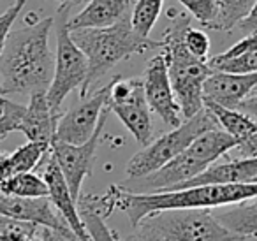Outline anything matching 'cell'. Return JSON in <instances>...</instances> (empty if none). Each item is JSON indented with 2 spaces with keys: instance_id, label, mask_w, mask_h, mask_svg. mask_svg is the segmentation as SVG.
Returning a JSON list of instances; mask_svg holds the SVG:
<instances>
[{
  "instance_id": "1",
  "label": "cell",
  "mask_w": 257,
  "mask_h": 241,
  "mask_svg": "<svg viewBox=\"0 0 257 241\" xmlns=\"http://www.w3.org/2000/svg\"><path fill=\"white\" fill-rule=\"evenodd\" d=\"M257 199V183H232V185H197L152 194H134L121 185H113L104 195L79 197L78 204L95 209L100 216H109L114 209H121L136 227L145 218L169 209H211L217 206H234L239 202Z\"/></svg>"
},
{
  "instance_id": "3",
  "label": "cell",
  "mask_w": 257,
  "mask_h": 241,
  "mask_svg": "<svg viewBox=\"0 0 257 241\" xmlns=\"http://www.w3.org/2000/svg\"><path fill=\"white\" fill-rule=\"evenodd\" d=\"M76 46L85 53L88 62V74L83 88L79 90L81 99L92 92L93 85L106 76L116 64L125 58L140 55L150 50H162V39H143L134 32L131 25V15L106 29H83L71 32Z\"/></svg>"
},
{
  "instance_id": "34",
  "label": "cell",
  "mask_w": 257,
  "mask_h": 241,
  "mask_svg": "<svg viewBox=\"0 0 257 241\" xmlns=\"http://www.w3.org/2000/svg\"><path fill=\"white\" fill-rule=\"evenodd\" d=\"M238 29L241 30V32L248 34V36L253 32H257V0H255V4L252 6L248 15L238 23Z\"/></svg>"
},
{
  "instance_id": "18",
  "label": "cell",
  "mask_w": 257,
  "mask_h": 241,
  "mask_svg": "<svg viewBox=\"0 0 257 241\" xmlns=\"http://www.w3.org/2000/svg\"><path fill=\"white\" fill-rule=\"evenodd\" d=\"M232 183H257V157L255 159H238L225 164H213L194 180L185 181L180 188L197 187V185H232Z\"/></svg>"
},
{
  "instance_id": "7",
  "label": "cell",
  "mask_w": 257,
  "mask_h": 241,
  "mask_svg": "<svg viewBox=\"0 0 257 241\" xmlns=\"http://www.w3.org/2000/svg\"><path fill=\"white\" fill-rule=\"evenodd\" d=\"M69 9L60 6L58 16L60 22L57 25V53H55L53 78L50 88L46 90V99L55 114H62L60 107L67 95L74 90H81L88 74V62L86 57L72 41L69 30Z\"/></svg>"
},
{
  "instance_id": "21",
  "label": "cell",
  "mask_w": 257,
  "mask_h": 241,
  "mask_svg": "<svg viewBox=\"0 0 257 241\" xmlns=\"http://www.w3.org/2000/svg\"><path fill=\"white\" fill-rule=\"evenodd\" d=\"M218 222L243 241L257 237V199L234 204V208L215 215Z\"/></svg>"
},
{
  "instance_id": "26",
  "label": "cell",
  "mask_w": 257,
  "mask_h": 241,
  "mask_svg": "<svg viewBox=\"0 0 257 241\" xmlns=\"http://www.w3.org/2000/svg\"><path fill=\"white\" fill-rule=\"evenodd\" d=\"M79 216H81L83 223H85V229L88 232L90 239L92 241H120L116 237V234L107 227L106 218L100 216L95 209L88 208L85 204H78Z\"/></svg>"
},
{
  "instance_id": "14",
  "label": "cell",
  "mask_w": 257,
  "mask_h": 241,
  "mask_svg": "<svg viewBox=\"0 0 257 241\" xmlns=\"http://www.w3.org/2000/svg\"><path fill=\"white\" fill-rule=\"evenodd\" d=\"M43 162H46L43 178L48 185V197H50L51 204L55 206L58 215L65 220L69 229L76 234V237H78L79 241H92L88 236V232H86L81 216H79L78 201L72 197L71 190H69L67 183H65L64 176H62L60 169H58L57 162H55V159L51 157L50 152H48V155L44 157Z\"/></svg>"
},
{
  "instance_id": "8",
  "label": "cell",
  "mask_w": 257,
  "mask_h": 241,
  "mask_svg": "<svg viewBox=\"0 0 257 241\" xmlns=\"http://www.w3.org/2000/svg\"><path fill=\"white\" fill-rule=\"evenodd\" d=\"M107 109L114 113L140 145L148 146L154 134L150 107L145 99L143 79L114 78L107 83Z\"/></svg>"
},
{
  "instance_id": "13",
  "label": "cell",
  "mask_w": 257,
  "mask_h": 241,
  "mask_svg": "<svg viewBox=\"0 0 257 241\" xmlns=\"http://www.w3.org/2000/svg\"><path fill=\"white\" fill-rule=\"evenodd\" d=\"M0 216L50 227L60 232H72L51 204L50 197H18L0 192Z\"/></svg>"
},
{
  "instance_id": "17",
  "label": "cell",
  "mask_w": 257,
  "mask_h": 241,
  "mask_svg": "<svg viewBox=\"0 0 257 241\" xmlns=\"http://www.w3.org/2000/svg\"><path fill=\"white\" fill-rule=\"evenodd\" d=\"M133 0H88L76 16L69 20L71 32L83 29H106L131 15Z\"/></svg>"
},
{
  "instance_id": "4",
  "label": "cell",
  "mask_w": 257,
  "mask_h": 241,
  "mask_svg": "<svg viewBox=\"0 0 257 241\" xmlns=\"http://www.w3.org/2000/svg\"><path fill=\"white\" fill-rule=\"evenodd\" d=\"M189 27V18L180 15L162 37V51L168 62L169 81L185 120L204 109V83L213 72L208 60H199L187 51L183 36Z\"/></svg>"
},
{
  "instance_id": "15",
  "label": "cell",
  "mask_w": 257,
  "mask_h": 241,
  "mask_svg": "<svg viewBox=\"0 0 257 241\" xmlns=\"http://www.w3.org/2000/svg\"><path fill=\"white\" fill-rule=\"evenodd\" d=\"M257 88V72L229 74L213 71L204 83V100L215 102L227 109H236Z\"/></svg>"
},
{
  "instance_id": "25",
  "label": "cell",
  "mask_w": 257,
  "mask_h": 241,
  "mask_svg": "<svg viewBox=\"0 0 257 241\" xmlns=\"http://www.w3.org/2000/svg\"><path fill=\"white\" fill-rule=\"evenodd\" d=\"M208 64L211 71L229 72V74H250V72H257V51H246L231 58L213 57L211 60H208Z\"/></svg>"
},
{
  "instance_id": "28",
  "label": "cell",
  "mask_w": 257,
  "mask_h": 241,
  "mask_svg": "<svg viewBox=\"0 0 257 241\" xmlns=\"http://www.w3.org/2000/svg\"><path fill=\"white\" fill-rule=\"evenodd\" d=\"M180 4L197 20L203 27L211 29L218 15L217 0H178Z\"/></svg>"
},
{
  "instance_id": "11",
  "label": "cell",
  "mask_w": 257,
  "mask_h": 241,
  "mask_svg": "<svg viewBox=\"0 0 257 241\" xmlns=\"http://www.w3.org/2000/svg\"><path fill=\"white\" fill-rule=\"evenodd\" d=\"M107 109V85L99 92L86 95L81 104L71 107L67 113L60 114L57 122L53 141L65 145H83L100 125L104 113Z\"/></svg>"
},
{
  "instance_id": "35",
  "label": "cell",
  "mask_w": 257,
  "mask_h": 241,
  "mask_svg": "<svg viewBox=\"0 0 257 241\" xmlns=\"http://www.w3.org/2000/svg\"><path fill=\"white\" fill-rule=\"evenodd\" d=\"M236 150L241 153V159H255L257 157V132L250 136L246 141H243L241 145H238Z\"/></svg>"
},
{
  "instance_id": "29",
  "label": "cell",
  "mask_w": 257,
  "mask_h": 241,
  "mask_svg": "<svg viewBox=\"0 0 257 241\" xmlns=\"http://www.w3.org/2000/svg\"><path fill=\"white\" fill-rule=\"evenodd\" d=\"M183 44H185L187 51L199 60H208L210 57V37L206 36L204 30L189 27L183 36Z\"/></svg>"
},
{
  "instance_id": "22",
  "label": "cell",
  "mask_w": 257,
  "mask_h": 241,
  "mask_svg": "<svg viewBox=\"0 0 257 241\" xmlns=\"http://www.w3.org/2000/svg\"><path fill=\"white\" fill-rule=\"evenodd\" d=\"M0 192L18 197H48V185L36 173H20L0 183Z\"/></svg>"
},
{
  "instance_id": "33",
  "label": "cell",
  "mask_w": 257,
  "mask_h": 241,
  "mask_svg": "<svg viewBox=\"0 0 257 241\" xmlns=\"http://www.w3.org/2000/svg\"><path fill=\"white\" fill-rule=\"evenodd\" d=\"M236 109L241 111V113H245L246 116H250L252 120L257 122V88L253 90V92L250 93L245 100H241Z\"/></svg>"
},
{
  "instance_id": "23",
  "label": "cell",
  "mask_w": 257,
  "mask_h": 241,
  "mask_svg": "<svg viewBox=\"0 0 257 241\" xmlns=\"http://www.w3.org/2000/svg\"><path fill=\"white\" fill-rule=\"evenodd\" d=\"M218 15L211 25V30L229 32L250 13L255 0H217Z\"/></svg>"
},
{
  "instance_id": "16",
  "label": "cell",
  "mask_w": 257,
  "mask_h": 241,
  "mask_svg": "<svg viewBox=\"0 0 257 241\" xmlns=\"http://www.w3.org/2000/svg\"><path fill=\"white\" fill-rule=\"evenodd\" d=\"M60 114H55L46 99V92H37L30 95V102L23 106L22 116L16 132H22L32 143H53L57 122Z\"/></svg>"
},
{
  "instance_id": "27",
  "label": "cell",
  "mask_w": 257,
  "mask_h": 241,
  "mask_svg": "<svg viewBox=\"0 0 257 241\" xmlns=\"http://www.w3.org/2000/svg\"><path fill=\"white\" fill-rule=\"evenodd\" d=\"M39 225L0 216V241H36Z\"/></svg>"
},
{
  "instance_id": "36",
  "label": "cell",
  "mask_w": 257,
  "mask_h": 241,
  "mask_svg": "<svg viewBox=\"0 0 257 241\" xmlns=\"http://www.w3.org/2000/svg\"><path fill=\"white\" fill-rule=\"evenodd\" d=\"M55 2H58L60 6H67V8H72V6L83 4L85 0H55Z\"/></svg>"
},
{
  "instance_id": "6",
  "label": "cell",
  "mask_w": 257,
  "mask_h": 241,
  "mask_svg": "<svg viewBox=\"0 0 257 241\" xmlns=\"http://www.w3.org/2000/svg\"><path fill=\"white\" fill-rule=\"evenodd\" d=\"M218 129L217 120L213 114L204 107L192 118L183 120L178 127H175L171 132L161 136L157 141L150 143L145 150L133 157L127 162V176L131 180H143V178L154 174L161 167H164L168 162H171L175 157H178L183 150H187L201 134Z\"/></svg>"
},
{
  "instance_id": "30",
  "label": "cell",
  "mask_w": 257,
  "mask_h": 241,
  "mask_svg": "<svg viewBox=\"0 0 257 241\" xmlns=\"http://www.w3.org/2000/svg\"><path fill=\"white\" fill-rule=\"evenodd\" d=\"M125 241H175L169 237L162 229H159L155 223L145 218L140 225L133 227V232L125 237Z\"/></svg>"
},
{
  "instance_id": "5",
  "label": "cell",
  "mask_w": 257,
  "mask_h": 241,
  "mask_svg": "<svg viewBox=\"0 0 257 241\" xmlns=\"http://www.w3.org/2000/svg\"><path fill=\"white\" fill-rule=\"evenodd\" d=\"M236 148H238V141L234 138H231L222 129H211L201 134L189 148L183 150L171 162H168L150 176L143 178V187L154 192L175 190L185 181L199 176L220 157L227 155L231 150Z\"/></svg>"
},
{
  "instance_id": "32",
  "label": "cell",
  "mask_w": 257,
  "mask_h": 241,
  "mask_svg": "<svg viewBox=\"0 0 257 241\" xmlns=\"http://www.w3.org/2000/svg\"><path fill=\"white\" fill-rule=\"evenodd\" d=\"M246 51H257V32L246 36L245 39L236 43L234 46H231L227 51H224V53L218 55V57L231 58V57H238V55H241V53H246Z\"/></svg>"
},
{
  "instance_id": "31",
  "label": "cell",
  "mask_w": 257,
  "mask_h": 241,
  "mask_svg": "<svg viewBox=\"0 0 257 241\" xmlns=\"http://www.w3.org/2000/svg\"><path fill=\"white\" fill-rule=\"evenodd\" d=\"M25 4H27V0H15V4L6 13L0 15V57H2V51H4V48H6V43H8V37L13 30V25H15L20 13L23 11Z\"/></svg>"
},
{
  "instance_id": "2",
  "label": "cell",
  "mask_w": 257,
  "mask_h": 241,
  "mask_svg": "<svg viewBox=\"0 0 257 241\" xmlns=\"http://www.w3.org/2000/svg\"><path fill=\"white\" fill-rule=\"evenodd\" d=\"M23 29L11 30L0 57V95L46 92L53 78L55 57L50 51L53 18L30 15Z\"/></svg>"
},
{
  "instance_id": "12",
  "label": "cell",
  "mask_w": 257,
  "mask_h": 241,
  "mask_svg": "<svg viewBox=\"0 0 257 241\" xmlns=\"http://www.w3.org/2000/svg\"><path fill=\"white\" fill-rule=\"evenodd\" d=\"M143 90L150 111H154L164 124L173 129L182 124V111L173 93L164 51L157 53L148 62L143 76Z\"/></svg>"
},
{
  "instance_id": "20",
  "label": "cell",
  "mask_w": 257,
  "mask_h": 241,
  "mask_svg": "<svg viewBox=\"0 0 257 241\" xmlns=\"http://www.w3.org/2000/svg\"><path fill=\"white\" fill-rule=\"evenodd\" d=\"M204 107L213 114L218 127L224 132H227L231 138H234L238 145H241L243 141H246L250 136L257 132V122L246 116L241 111L227 109V107H222L215 102H210V100H204Z\"/></svg>"
},
{
  "instance_id": "19",
  "label": "cell",
  "mask_w": 257,
  "mask_h": 241,
  "mask_svg": "<svg viewBox=\"0 0 257 241\" xmlns=\"http://www.w3.org/2000/svg\"><path fill=\"white\" fill-rule=\"evenodd\" d=\"M50 145L27 141L11 153H0V183L20 173H30L44 160Z\"/></svg>"
},
{
  "instance_id": "24",
  "label": "cell",
  "mask_w": 257,
  "mask_h": 241,
  "mask_svg": "<svg viewBox=\"0 0 257 241\" xmlns=\"http://www.w3.org/2000/svg\"><path fill=\"white\" fill-rule=\"evenodd\" d=\"M164 0H138L131 13V25L134 32L143 39H148L161 16Z\"/></svg>"
},
{
  "instance_id": "10",
  "label": "cell",
  "mask_w": 257,
  "mask_h": 241,
  "mask_svg": "<svg viewBox=\"0 0 257 241\" xmlns=\"http://www.w3.org/2000/svg\"><path fill=\"white\" fill-rule=\"evenodd\" d=\"M107 114H109V109H106L95 134L86 143H83V145H65V143L53 141L50 146L51 157L57 162L58 169H60L62 176H64L65 183H67L69 190H71L72 197L76 201H79L83 181L88 176H92L93 159H95L97 146H99L100 134L104 131V124L107 120Z\"/></svg>"
},
{
  "instance_id": "9",
  "label": "cell",
  "mask_w": 257,
  "mask_h": 241,
  "mask_svg": "<svg viewBox=\"0 0 257 241\" xmlns=\"http://www.w3.org/2000/svg\"><path fill=\"white\" fill-rule=\"evenodd\" d=\"M148 220L175 241H243L222 225L211 209H169Z\"/></svg>"
}]
</instances>
